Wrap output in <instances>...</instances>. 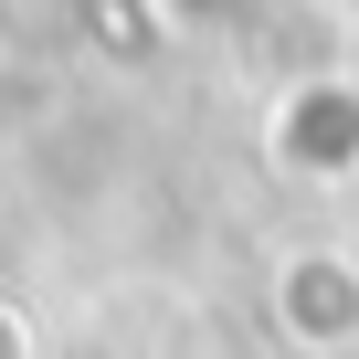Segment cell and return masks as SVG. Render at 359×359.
I'll return each instance as SVG.
<instances>
[{
    "label": "cell",
    "instance_id": "6da1fadb",
    "mask_svg": "<svg viewBox=\"0 0 359 359\" xmlns=\"http://www.w3.org/2000/svg\"><path fill=\"white\" fill-rule=\"evenodd\" d=\"M169 11H191V22H254L264 0H169Z\"/></svg>",
    "mask_w": 359,
    "mask_h": 359
}]
</instances>
